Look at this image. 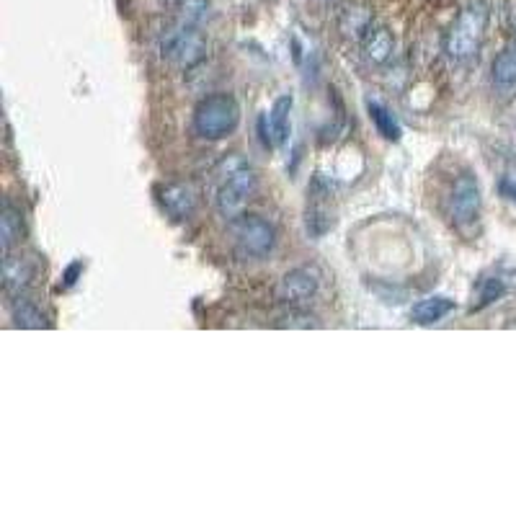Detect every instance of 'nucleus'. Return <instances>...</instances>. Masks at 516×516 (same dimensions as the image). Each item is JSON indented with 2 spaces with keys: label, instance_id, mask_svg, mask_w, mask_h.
I'll return each mask as SVG.
<instances>
[{
  "label": "nucleus",
  "instance_id": "f257e3e1",
  "mask_svg": "<svg viewBox=\"0 0 516 516\" xmlns=\"http://www.w3.org/2000/svg\"><path fill=\"white\" fill-rule=\"evenodd\" d=\"M488 29V6L486 3H473L455 19V24L449 26L447 39H444V50L452 60L465 62L473 60L483 47Z\"/></svg>",
  "mask_w": 516,
  "mask_h": 516
},
{
  "label": "nucleus",
  "instance_id": "f03ea898",
  "mask_svg": "<svg viewBox=\"0 0 516 516\" xmlns=\"http://www.w3.org/2000/svg\"><path fill=\"white\" fill-rule=\"evenodd\" d=\"M240 124V106L230 93L207 96L194 109V132L204 140H222Z\"/></svg>",
  "mask_w": 516,
  "mask_h": 516
},
{
  "label": "nucleus",
  "instance_id": "7ed1b4c3",
  "mask_svg": "<svg viewBox=\"0 0 516 516\" xmlns=\"http://www.w3.org/2000/svg\"><path fill=\"white\" fill-rule=\"evenodd\" d=\"M256 186L258 179L251 168L243 166V163L230 168L228 176H225V179L220 181V186H217V212H220L225 220L233 222L235 217L243 215V209L248 207V202H251L253 194H256Z\"/></svg>",
  "mask_w": 516,
  "mask_h": 516
},
{
  "label": "nucleus",
  "instance_id": "20e7f679",
  "mask_svg": "<svg viewBox=\"0 0 516 516\" xmlns=\"http://www.w3.org/2000/svg\"><path fill=\"white\" fill-rule=\"evenodd\" d=\"M235 251L243 258H266L277 246V230L269 220L258 215H240L233 220Z\"/></svg>",
  "mask_w": 516,
  "mask_h": 516
},
{
  "label": "nucleus",
  "instance_id": "39448f33",
  "mask_svg": "<svg viewBox=\"0 0 516 516\" xmlns=\"http://www.w3.org/2000/svg\"><path fill=\"white\" fill-rule=\"evenodd\" d=\"M160 52H163V57L171 60L173 65H179V68L189 70L204 60V52H207V39H204V34L197 29V26L176 24L171 31L163 34Z\"/></svg>",
  "mask_w": 516,
  "mask_h": 516
},
{
  "label": "nucleus",
  "instance_id": "423d86ee",
  "mask_svg": "<svg viewBox=\"0 0 516 516\" xmlns=\"http://www.w3.org/2000/svg\"><path fill=\"white\" fill-rule=\"evenodd\" d=\"M480 207H483V191H480L475 173H460L455 179V184H452V189H449V217H452V222H455L457 228H467V225H473V222L478 220Z\"/></svg>",
  "mask_w": 516,
  "mask_h": 516
},
{
  "label": "nucleus",
  "instance_id": "0eeeda50",
  "mask_svg": "<svg viewBox=\"0 0 516 516\" xmlns=\"http://www.w3.org/2000/svg\"><path fill=\"white\" fill-rule=\"evenodd\" d=\"M336 202H333L331 184L315 176L308 186V209H305V228L310 238H323L336 228Z\"/></svg>",
  "mask_w": 516,
  "mask_h": 516
},
{
  "label": "nucleus",
  "instance_id": "6e6552de",
  "mask_svg": "<svg viewBox=\"0 0 516 516\" xmlns=\"http://www.w3.org/2000/svg\"><path fill=\"white\" fill-rule=\"evenodd\" d=\"M320 289V271L315 266H297L287 271L277 284V300L289 308H302L308 305Z\"/></svg>",
  "mask_w": 516,
  "mask_h": 516
},
{
  "label": "nucleus",
  "instance_id": "1a4fd4ad",
  "mask_svg": "<svg viewBox=\"0 0 516 516\" xmlns=\"http://www.w3.org/2000/svg\"><path fill=\"white\" fill-rule=\"evenodd\" d=\"M158 202L171 220L186 222L199 207V191L191 184H163L158 189Z\"/></svg>",
  "mask_w": 516,
  "mask_h": 516
},
{
  "label": "nucleus",
  "instance_id": "9d476101",
  "mask_svg": "<svg viewBox=\"0 0 516 516\" xmlns=\"http://www.w3.org/2000/svg\"><path fill=\"white\" fill-rule=\"evenodd\" d=\"M34 274H37V269L29 258L6 253V258H3V287H6L8 297H13V300L24 297L26 289L34 282Z\"/></svg>",
  "mask_w": 516,
  "mask_h": 516
},
{
  "label": "nucleus",
  "instance_id": "9b49d317",
  "mask_svg": "<svg viewBox=\"0 0 516 516\" xmlns=\"http://www.w3.org/2000/svg\"><path fill=\"white\" fill-rule=\"evenodd\" d=\"M362 50L372 65H385L395 52V39L385 26H372L367 37L362 39Z\"/></svg>",
  "mask_w": 516,
  "mask_h": 516
},
{
  "label": "nucleus",
  "instance_id": "f8f14e48",
  "mask_svg": "<svg viewBox=\"0 0 516 516\" xmlns=\"http://www.w3.org/2000/svg\"><path fill=\"white\" fill-rule=\"evenodd\" d=\"M452 310H455V300H449L444 295H434L413 305L411 320L418 323V326H431V323H439V320L447 318Z\"/></svg>",
  "mask_w": 516,
  "mask_h": 516
},
{
  "label": "nucleus",
  "instance_id": "ddd939ff",
  "mask_svg": "<svg viewBox=\"0 0 516 516\" xmlns=\"http://www.w3.org/2000/svg\"><path fill=\"white\" fill-rule=\"evenodd\" d=\"M292 96L289 93H284V96H279L277 101H274V106H271L269 114H264L266 117V124H269V135H271V142H274V148L277 145H284L289 137V114H292Z\"/></svg>",
  "mask_w": 516,
  "mask_h": 516
},
{
  "label": "nucleus",
  "instance_id": "4468645a",
  "mask_svg": "<svg viewBox=\"0 0 516 516\" xmlns=\"http://www.w3.org/2000/svg\"><path fill=\"white\" fill-rule=\"evenodd\" d=\"M491 75H493V88H496L498 93L509 96V93L516 91V44L514 47H509V50L501 52V55L493 60Z\"/></svg>",
  "mask_w": 516,
  "mask_h": 516
},
{
  "label": "nucleus",
  "instance_id": "2eb2a0df",
  "mask_svg": "<svg viewBox=\"0 0 516 516\" xmlns=\"http://www.w3.org/2000/svg\"><path fill=\"white\" fill-rule=\"evenodd\" d=\"M24 240V217L13 204H3L0 209V243L3 253H11Z\"/></svg>",
  "mask_w": 516,
  "mask_h": 516
},
{
  "label": "nucleus",
  "instance_id": "dca6fc26",
  "mask_svg": "<svg viewBox=\"0 0 516 516\" xmlns=\"http://www.w3.org/2000/svg\"><path fill=\"white\" fill-rule=\"evenodd\" d=\"M338 29L344 31V37L359 39V42H362L369 34V29H372V11L364 6L346 8V11L341 13V19H338Z\"/></svg>",
  "mask_w": 516,
  "mask_h": 516
},
{
  "label": "nucleus",
  "instance_id": "f3484780",
  "mask_svg": "<svg viewBox=\"0 0 516 516\" xmlns=\"http://www.w3.org/2000/svg\"><path fill=\"white\" fill-rule=\"evenodd\" d=\"M367 111H369V119L375 122L377 132H380L385 140L398 142L400 137H403V127H400L398 117H395L393 111L387 109L385 104H380V101H369Z\"/></svg>",
  "mask_w": 516,
  "mask_h": 516
},
{
  "label": "nucleus",
  "instance_id": "a211bd4d",
  "mask_svg": "<svg viewBox=\"0 0 516 516\" xmlns=\"http://www.w3.org/2000/svg\"><path fill=\"white\" fill-rule=\"evenodd\" d=\"M13 326L31 328V331L47 328V315H44L34 302L26 300V297H16V300H13Z\"/></svg>",
  "mask_w": 516,
  "mask_h": 516
},
{
  "label": "nucleus",
  "instance_id": "6ab92c4d",
  "mask_svg": "<svg viewBox=\"0 0 516 516\" xmlns=\"http://www.w3.org/2000/svg\"><path fill=\"white\" fill-rule=\"evenodd\" d=\"M504 282H501V279H486V282L480 284V295H478V302H475V308L473 310H483V308H488V305H491V302H496L498 297L504 295Z\"/></svg>",
  "mask_w": 516,
  "mask_h": 516
},
{
  "label": "nucleus",
  "instance_id": "aec40b11",
  "mask_svg": "<svg viewBox=\"0 0 516 516\" xmlns=\"http://www.w3.org/2000/svg\"><path fill=\"white\" fill-rule=\"evenodd\" d=\"M279 326H289V328H318V320L313 318V315L308 313H297V310H292L289 315H284L282 323Z\"/></svg>",
  "mask_w": 516,
  "mask_h": 516
},
{
  "label": "nucleus",
  "instance_id": "412c9836",
  "mask_svg": "<svg viewBox=\"0 0 516 516\" xmlns=\"http://www.w3.org/2000/svg\"><path fill=\"white\" fill-rule=\"evenodd\" d=\"M498 189H501V194H504L506 199L516 202V173H506L504 179H501V184H498Z\"/></svg>",
  "mask_w": 516,
  "mask_h": 516
},
{
  "label": "nucleus",
  "instance_id": "4be33fe9",
  "mask_svg": "<svg viewBox=\"0 0 516 516\" xmlns=\"http://www.w3.org/2000/svg\"><path fill=\"white\" fill-rule=\"evenodd\" d=\"M80 271H83V264H80V261H75V264L68 266V271H65V287H73V284L78 282Z\"/></svg>",
  "mask_w": 516,
  "mask_h": 516
},
{
  "label": "nucleus",
  "instance_id": "5701e85b",
  "mask_svg": "<svg viewBox=\"0 0 516 516\" xmlns=\"http://www.w3.org/2000/svg\"><path fill=\"white\" fill-rule=\"evenodd\" d=\"M179 3H181V0H179Z\"/></svg>",
  "mask_w": 516,
  "mask_h": 516
}]
</instances>
